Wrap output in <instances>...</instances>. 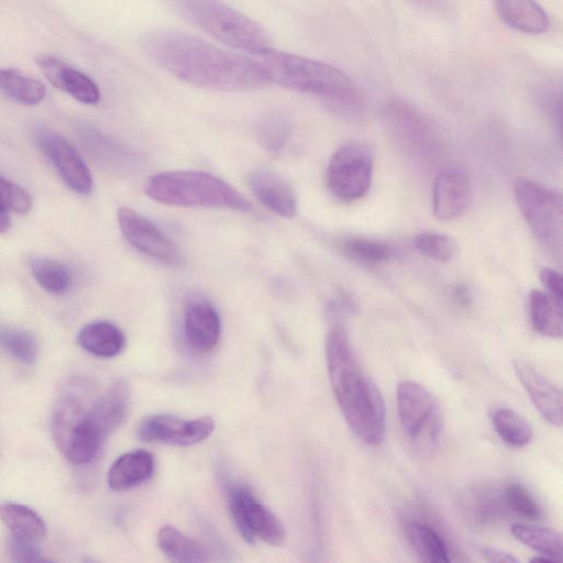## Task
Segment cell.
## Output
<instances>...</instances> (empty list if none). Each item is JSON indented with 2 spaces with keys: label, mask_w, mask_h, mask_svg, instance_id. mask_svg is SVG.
<instances>
[{
  "label": "cell",
  "mask_w": 563,
  "mask_h": 563,
  "mask_svg": "<svg viewBox=\"0 0 563 563\" xmlns=\"http://www.w3.org/2000/svg\"><path fill=\"white\" fill-rule=\"evenodd\" d=\"M142 45L162 68L197 87L242 91L261 89L271 84L258 59L221 48L190 34L155 31L145 35Z\"/></svg>",
  "instance_id": "6da1fadb"
},
{
  "label": "cell",
  "mask_w": 563,
  "mask_h": 563,
  "mask_svg": "<svg viewBox=\"0 0 563 563\" xmlns=\"http://www.w3.org/2000/svg\"><path fill=\"white\" fill-rule=\"evenodd\" d=\"M325 361L332 393L350 430L363 443L379 445L386 430L383 396L362 369L341 325L332 327L328 333Z\"/></svg>",
  "instance_id": "7a4b0ae2"
},
{
  "label": "cell",
  "mask_w": 563,
  "mask_h": 563,
  "mask_svg": "<svg viewBox=\"0 0 563 563\" xmlns=\"http://www.w3.org/2000/svg\"><path fill=\"white\" fill-rule=\"evenodd\" d=\"M269 82L323 99L345 114L362 111L360 91L341 69L308 57L269 48L260 56Z\"/></svg>",
  "instance_id": "3957f363"
},
{
  "label": "cell",
  "mask_w": 563,
  "mask_h": 563,
  "mask_svg": "<svg viewBox=\"0 0 563 563\" xmlns=\"http://www.w3.org/2000/svg\"><path fill=\"white\" fill-rule=\"evenodd\" d=\"M145 194L153 200L175 207L219 208L241 212L251 210V203L234 187L205 172L177 170L152 176Z\"/></svg>",
  "instance_id": "277c9868"
},
{
  "label": "cell",
  "mask_w": 563,
  "mask_h": 563,
  "mask_svg": "<svg viewBox=\"0 0 563 563\" xmlns=\"http://www.w3.org/2000/svg\"><path fill=\"white\" fill-rule=\"evenodd\" d=\"M189 23L224 45L260 56L271 48L266 31L222 0H166Z\"/></svg>",
  "instance_id": "5b68a950"
},
{
  "label": "cell",
  "mask_w": 563,
  "mask_h": 563,
  "mask_svg": "<svg viewBox=\"0 0 563 563\" xmlns=\"http://www.w3.org/2000/svg\"><path fill=\"white\" fill-rule=\"evenodd\" d=\"M518 208L537 240L554 254L562 252L563 200L559 191L519 178L514 185Z\"/></svg>",
  "instance_id": "8992f818"
},
{
  "label": "cell",
  "mask_w": 563,
  "mask_h": 563,
  "mask_svg": "<svg viewBox=\"0 0 563 563\" xmlns=\"http://www.w3.org/2000/svg\"><path fill=\"white\" fill-rule=\"evenodd\" d=\"M371 150L360 142H347L332 154L327 168V183L334 197L352 202L366 195L373 177Z\"/></svg>",
  "instance_id": "52a82bcc"
},
{
  "label": "cell",
  "mask_w": 563,
  "mask_h": 563,
  "mask_svg": "<svg viewBox=\"0 0 563 563\" xmlns=\"http://www.w3.org/2000/svg\"><path fill=\"white\" fill-rule=\"evenodd\" d=\"M397 411L402 430L420 441L434 442L441 431L439 404L433 395L413 380H402L396 388Z\"/></svg>",
  "instance_id": "ba28073f"
},
{
  "label": "cell",
  "mask_w": 563,
  "mask_h": 563,
  "mask_svg": "<svg viewBox=\"0 0 563 563\" xmlns=\"http://www.w3.org/2000/svg\"><path fill=\"white\" fill-rule=\"evenodd\" d=\"M229 500L235 526L249 543L256 537L272 545L284 543L286 533L282 522L247 488L231 486Z\"/></svg>",
  "instance_id": "9c48e42d"
},
{
  "label": "cell",
  "mask_w": 563,
  "mask_h": 563,
  "mask_svg": "<svg viewBox=\"0 0 563 563\" xmlns=\"http://www.w3.org/2000/svg\"><path fill=\"white\" fill-rule=\"evenodd\" d=\"M118 222L123 236L139 252L167 265L179 264L178 247L147 218L122 207L118 210Z\"/></svg>",
  "instance_id": "30bf717a"
},
{
  "label": "cell",
  "mask_w": 563,
  "mask_h": 563,
  "mask_svg": "<svg viewBox=\"0 0 563 563\" xmlns=\"http://www.w3.org/2000/svg\"><path fill=\"white\" fill-rule=\"evenodd\" d=\"M35 140L70 189L80 195H88L91 191L93 183L90 170L67 140L46 128L36 131Z\"/></svg>",
  "instance_id": "8fae6325"
},
{
  "label": "cell",
  "mask_w": 563,
  "mask_h": 563,
  "mask_svg": "<svg viewBox=\"0 0 563 563\" xmlns=\"http://www.w3.org/2000/svg\"><path fill=\"white\" fill-rule=\"evenodd\" d=\"M213 428L212 418L207 416L185 420L169 415H155L145 418L136 432L137 437L146 442L187 446L208 438Z\"/></svg>",
  "instance_id": "7c38bea8"
},
{
  "label": "cell",
  "mask_w": 563,
  "mask_h": 563,
  "mask_svg": "<svg viewBox=\"0 0 563 563\" xmlns=\"http://www.w3.org/2000/svg\"><path fill=\"white\" fill-rule=\"evenodd\" d=\"M472 199L468 174L459 166H446L435 176L432 211L437 219L451 221L464 213Z\"/></svg>",
  "instance_id": "4fadbf2b"
},
{
  "label": "cell",
  "mask_w": 563,
  "mask_h": 563,
  "mask_svg": "<svg viewBox=\"0 0 563 563\" xmlns=\"http://www.w3.org/2000/svg\"><path fill=\"white\" fill-rule=\"evenodd\" d=\"M184 333L188 344L200 353L212 351L221 336V322L214 307L203 297L191 295L184 306Z\"/></svg>",
  "instance_id": "5bb4252c"
},
{
  "label": "cell",
  "mask_w": 563,
  "mask_h": 563,
  "mask_svg": "<svg viewBox=\"0 0 563 563\" xmlns=\"http://www.w3.org/2000/svg\"><path fill=\"white\" fill-rule=\"evenodd\" d=\"M514 371L540 415L554 427H562V391L529 363L516 360Z\"/></svg>",
  "instance_id": "9a60e30c"
},
{
  "label": "cell",
  "mask_w": 563,
  "mask_h": 563,
  "mask_svg": "<svg viewBox=\"0 0 563 563\" xmlns=\"http://www.w3.org/2000/svg\"><path fill=\"white\" fill-rule=\"evenodd\" d=\"M247 183L255 197L276 214L284 218L296 214L295 192L280 175L267 169H256L249 174Z\"/></svg>",
  "instance_id": "2e32d148"
},
{
  "label": "cell",
  "mask_w": 563,
  "mask_h": 563,
  "mask_svg": "<svg viewBox=\"0 0 563 563\" xmlns=\"http://www.w3.org/2000/svg\"><path fill=\"white\" fill-rule=\"evenodd\" d=\"M499 18L510 27L528 33H544L550 19L536 0H493Z\"/></svg>",
  "instance_id": "e0dca14e"
},
{
  "label": "cell",
  "mask_w": 563,
  "mask_h": 563,
  "mask_svg": "<svg viewBox=\"0 0 563 563\" xmlns=\"http://www.w3.org/2000/svg\"><path fill=\"white\" fill-rule=\"evenodd\" d=\"M129 408V388L122 380L90 405L88 417L107 438L124 420Z\"/></svg>",
  "instance_id": "ac0fdd59"
},
{
  "label": "cell",
  "mask_w": 563,
  "mask_h": 563,
  "mask_svg": "<svg viewBox=\"0 0 563 563\" xmlns=\"http://www.w3.org/2000/svg\"><path fill=\"white\" fill-rule=\"evenodd\" d=\"M153 471L154 459L150 452L131 451L113 462L108 472V484L113 490H126L148 479Z\"/></svg>",
  "instance_id": "d6986e66"
},
{
  "label": "cell",
  "mask_w": 563,
  "mask_h": 563,
  "mask_svg": "<svg viewBox=\"0 0 563 563\" xmlns=\"http://www.w3.org/2000/svg\"><path fill=\"white\" fill-rule=\"evenodd\" d=\"M88 408L85 399L75 390H66L58 396L53 407L51 424L54 440L60 451Z\"/></svg>",
  "instance_id": "ffe728a7"
},
{
  "label": "cell",
  "mask_w": 563,
  "mask_h": 563,
  "mask_svg": "<svg viewBox=\"0 0 563 563\" xmlns=\"http://www.w3.org/2000/svg\"><path fill=\"white\" fill-rule=\"evenodd\" d=\"M79 345L88 353L103 358L118 355L124 347L123 332L108 321L86 324L78 333Z\"/></svg>",
  "instance_id": "44dd1931"
},
{
  "label": "cell",
  "mask_w": 563,
  "mask_h": 563,
  "mask_svg": "<svg viewBox=\"0 0 563 563\" xmlns=\"http://www.w3.org/2000/svg\"><path fill=\"white\" fill-rule=\"evenodd\" d=\"M0 519L16 538L37 542L46 534L44 520L27 506L15 503L1 504Z\"/></svg>",
  "instance_id": "7402d4cb"
},
{
  "label": "cell",
  "mask_w": 563,
  "mask_h": 563,
  "mask_svg": "<svg viewBox=\"0 0 563 563\" xmlns=\"http://www.w3.org/2000/svg\"><path fill=\"white\" fill-rule=\"evenodd\" d=\"M529 316L536 332L551 338L562 336L563 309L559 308L543 290L532 289L530 291Z\"/></svg>",
  "instance_id": "603a6c76"
},
{
  "label": "cell",
  "mask_w": 563,
  "mask_h": 563,
  "mask_svg": "<svg viewBox=\"0 0 563 563\" xmlns=\"http://www.w3.org/2000/svg\"><path fill=\"white\" fill-rule=\"evenodd\" d=\"M406 533L421 561L429 563L450 561L444 540L431 526L420 521H410L407 525Z\"/></svg>",
  "instance_id": "cb8c5ba5"
},
{
  "label": "cell",
  "mask_w": 563,
  "mask_h": 563,
  "mask_svg": "<svg viewBox=\"0 0 563 563\" xmlns=\"http://www.w3.org/2000/svg\"><path fill=\"white\" fill-rule=\"evenodd\" d=\"M158 547L172 561L198 563L208 560L206 550L172 526H164L157 536Z\"/></svg>",
  "instance_id": "d4e9b609"
},
{
  "label": "cell",
  "mask_w": 563,
  "mask_h": 563,
  "mask_svg": "<svg viewBox=\"0 0 563 563\" xmlns=\"http://www.w3.org/2000/svg\"><path fill=\"white\" fill-rule=\"evenodd\" d=\"M511 533L517 540L545 555L555 562L562 561V534L560 531L547 527L525 523H514Z\"/></svg>",
  "instance_id": "484cf974"
},
{
  "label": "cell",
  "mask_w": 563,
  "mask_h": 563,
  "mask_svg": "<svg viewBox=\"0 0 563 563\" xmlns=\"http://www.w3.org/2000/svg\"><path fill=\"white\" fill-rule=\"evenodd\" d=\"M492 423L500 440L511 448H523L533 438L529 422L510 408L499 407L492 411Z\"/></svg>",
  "instance_id": "4316f807"
},
{
  "label": "cell",
  "mask_w": 563,
  "mask_h": 563,
  "mask_svg": "<svg viewBox=\"0 0 563 563\" xmlns=\"http://www.w3.org/2000/svg\"><path fill=\"white\" fill-rule=\"evenodd\" d=\"M0 92L24 104H38L45 97L44 85L11 68H0Z\"/></svg>",
  "instance_id": "83f0119b"
},
{
  "label": "cell",
  "mask_w": 563,
  "mask_h": 563,
  "mask_svg": "<svg viewBox=\"0 0 563 563\" xmlns=\"http://www.w3.org/2000/svg\"><path fill=\"white\" fill-rule=\"evenodd\" d=\"M290 132V118L280 111L268 112L258 121L256 126L258 143L271 153H279L283 151Z\"/></svg>",
  "instance_id": "f1b7e54d"
},
{
  "label": "cell",
  "mask_w": 563,
  "mask_h": 563,
  "mask_svg": "<svg viewBox=\"0 0 563 563\" xmlns=\"http://www.w3.org/2000/svg\"><path fill=\"white\" fill-rule=\"evenodd\" d=\"M31 271L38 285L52 295H64L70 288L68 268L54 260L35 258L31 263Z\"/></svg>",
  "instance_id": "f546056e"
},
{
  "label": "cell",
  "mask_w": 563,
  "mask_h": 563,
  "mask_svg": "<svg viewBox=\"0 0 563 563\" xmlns=\"http://www.w3.org/2000/svg\"><path fill=\"white\" fill-rule=\"evenodd\" d=\"M0 346L24 365L33 366L37 361V342L27 331L0 328Z\"/></svg>",
  "instance_id": "4dcf8cb0"
},
{
  "label": "cell",
  "mask_w": 563,
  "mask_h": 563,
  "mask_svg": "<svg viewBox=\"0 0 563 563\" xmlns=\"http://www.w3.org/2000/svg\"><path fill=\"white\" fill-rule=\"evenodd\" d=\"M341 251L346 257L367 265L379 264L388 260L391 253L385 243L364 238L344 240Z\"/></svg>",
  "instance_id": "1f68e13d"
},
{
  "label": "cell",
  "mask_w": 563,
  "mask_h": 563,
  "mask_svg": "<svg viewBox=\"0 0 563 563\" xmlns=\"http://www.w3.org/2000/svg\"><path fill=\"white\" fill-rule=\"evenodd\" d=\"M58 90L67 92L85 104H96L100 100V91L96 82L84 73L68 65L64 70Z\"/></svg>",
  "instance_id": "d6a6232c"
},
{
  "label": "cell",
  "mask_w": 563,
  "mask_h": 563,
  "mask_svg": "<svg viewBox=\"0 0 563 563\" xmlns=\"http://www.w3.org/2000/svg\"><path fill=\"white\" fill-rule=\"evenodd\" d=\"M415 247L424 256L435 261H450L457 245L454 239L437 232H422L415 238Z\"/></svg>",
  "instance_id": "836d02e7"
},
{
  "label": "cell",
  "mask_w": 563,
  "mask_h": 563,
  "mask_svg": "<svg viewBox=\"0 0 563 563\" xmlns=\"http://www.w3.org/2000/svg\"><path fill=\"white\" fill-rule=\"evenodd\" d=\"M504 499L509 509L527 519L539 520L542 517L541 507L521 484L507 485Z\"/></svg>",
  "instance_id": "e575fe53"
},
{
  "label": "cell",
  "mask_w": 563,
  "mask_h": 563,
  "mask_svg": "<svg viewBox=\"0 0 563 563\" xmlns=\"http://www.w3.org/2000/svg\"><path fill=\"white\" fill-rule=\"evenodd\" d=\"M31 195L18 184L0 177V208L14 213H25L32 208Z\"/></svg>",
  "instance_id": "d590c367"
},
{
  "label": "cell",
  "mask_w": 563,
  "mask_h": 563,
  "mask_svg": "<svg viewBox=\"0 0 563 563\" xmlns=\"http://www.w3.org/2000/svg\"><path fill=\"white\" fill-rule=\"evenodd\" d=\"M36 542L27 541L24 539L11 536L8 550L11 559L14 562H44L42 552L35 544Z\"/></svg>",
  "instance_id": "8d00e7d4"
},
{
  "label": "cell",
  "mask_w": 563,
  "mask_h": 563,
  "mask_svg": "<svg viewBox=\"0 0 563 563\" xmlns=\"http://www.w3.org/2000/svg\"><path fill=\"white\" fill-rule=\"evenodd\" d=\"M540 280L553 302L563 309V282L561 274L553 268L544 267L540 272Z\"/></svg>",
  "instance_id": "74e56055"
},
{
  "label": "cell",
  "mask_w": 563,
  "mask_h": 563,
  "mask_svg": "<svg viewBox=\"0 0 563 563\" xmlns=\"http://www.w3.org/2000/svg\"><path fill=\"white\" fill-rule=\"evenodd\" d=\"M36 63L48 82L58 89L67 65L57 57L47 54L38 56Z\"/></svg>",
  "instance_id": "f35d334b"
},
{
  "label": "cell",
  "mask_w": 563,
  "mask_h": 563,
  "mask_svg": "<svg viewBox=\"0 0 563 563\" xmlns=\"http://www.w3.org/2000/svg\"><path fill=\"white\" fill-rule=\"evenodd\" d=\"M481 555L488 562L496 563H517L518 559L515 558L511 553L506 552L504 550L493 548V547H483L481 549Z\"/></svg>",
  "instance_id": "ab89813d"
},
{
  "label": "cell",
  "mask_w": 563,
  "mask_h": 563,
  "mask_svg": "<svg viewBox=\"0 0 563 563\" xmlns=\"http://www.w3.org/2000/svg\"><path fill=\"white\" fill-rule=\"evenodd\" d=\"M453 295L455 299L463 306H466L471 302V294L465 285H457L454 288Z\"/></svg>",
  "instance_id": "60d3db41"
},
{
  "label": "cell",
  "mask_w": 563,
  "mask_h": 563,
  "mask_svg": "<svg viewBox=\"0 0 563 563\" xmlns=\"http://www.w3.org/2000/svg\"><path fill=\"white\" fill-rule=\"evenodd\" d=\"M10 218L8 211L0 208V233H4L10 228Z\"/></svg>",
  "instance_id": "b9f144b4"
},
{
  "label": "cell",
  "mask_w": 563,
  "mask_h": 563,
  "mask_svg": "<svg viewBox=\"0 0 563 563\" xmlns=\"http://www.w3.org/2000/svg\"><path fill=\"white\" fill-rule=\"evenodd\" d=\"M418 2H421V3H427V2H430L431 0H416Z\"/></svg>",
  "instance_id": "7bdbcfd3"
}]
</instances>
